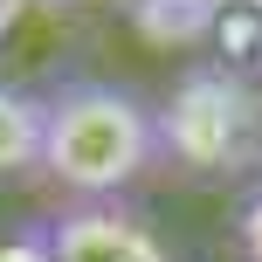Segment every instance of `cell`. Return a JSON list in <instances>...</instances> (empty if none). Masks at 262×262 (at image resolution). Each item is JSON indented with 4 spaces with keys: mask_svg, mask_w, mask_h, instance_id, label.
<instances>
[{
    "mask_svg": "<svg viewBox=\"0 0 262 262\" xmlns=\"http://www.w3.org/2000/svg\"><path fill=\"white\" fill-rule=\"evenodd\" d=\"M159 166L152 104L104 76H62L41 90V172L69 200H118L138 172Z\"/></svg>",
    "mask_w": 262,
    "mask_h": 262,
    "instance_id": "1",
    "label": "cell"
},
{
    "mask_svg": "<svg viewBox=\"0 0 262 262\" xmlns=\"http://www.w3.org/2000/svg\"><path fill=\"white\" fill-rule=\"evenodd\" d=\"M159 166H180L193 180H262V76L235 62L180 69L166 97L152 104Z\"/></svg>",
    "mask_w": 262,
    "mask_h": 262,
    "instance_id": "2",
    "label": "cell"
},
{
    "mask_svg": "<svg viewBox=\"0 0 262 262\" xmlns=\"http://www.w3.org/2000/svg\"><path fill=\"white\" fill-rule=\"evenodd\" d=\"M49 262H172L166 235L124 200H69L41 221Z\"/></svg>",
    "mask_w": 262,
    "mask_h": 262,
    "instance_id": "3",
    "label": "cell"
},
{
    "mask_svg": "<svg viewBox=\"0 0 262 262\" xmlns=\"http://www.w3.org/2000/svg\"><path fill=\"white\" fill-rule=\"evenodd\" d=\"M41 172V97L0 83V180Z\"/></svg>",
    "mask_w": 262,
    "mask_h": 262,
    "instance_id": "4",
    "label": "cell"
},
{
    "mask_svg": "<svg viewBox=\"0 0 262 262\" xmlns=\"http://www.w3.org/2000/svg\"><path fill=\"white\" fill-rule=\"evenodd\" d=\"M131 28H138L152 49H200V41H214V35H221V7H207V0L131 7Z\"/></svg>",
    "mask_w": 262,
    "mask_h": 262,
    "instance_id": "5",
    "label": "cell"
},
{
    "mask_svg": "<svg viewBox=\"0 0 262 262\" xmlns=\"http://www.w3.org/2000/svg\"><path fill=\"white\" fill-rule=\"evenodd\" d=\"M235 242H242L249 262H262V180L242 193V207H235Z\"/></svg>",
    "mask_w": 262,
    "mask_h": 262,
    "instance_id": "6",
    "label": "cell"
},
{
    "mask_svg": "<svg viewBox=\"0 0 262 262\" xmlns=\"http://www.w3.org/2000/svg\"><path fill=\"white\" fill-rule=\"evenodd\" d=\"M0 262H49V235H41V228H14V235H0Z\"/></svg>",
    "mask_w": 262,
    "mask_h": 262,
    "instance_id": "7",
    "label": "cell"
}]
</instances>
